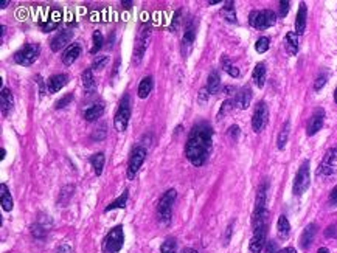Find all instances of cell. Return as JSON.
Returning <instances> with one entry per match:
<instances>
[{"instance_id":"cell-3","label":"cell","mask_w":337,"mask_h":253,"mask_svg":"<svg viewBox=\"0 0 337 253\" xmlns=\"http://www.w3.org/2000/svg\"><path fill=\"white\" fill-rule=\"evenodd\" d=\"M125 242V233H123V227H114L108 234L104 236L101 248L103 253H118Z\"/></svg>"},{"instance_id":"cell-10","label":"cell","mask_w":337,"mask_h":253,"mask_svg":"<svg viewBox=\"0 0 337 253\" xmlns=\"http://www.w3.org/2000/svg\"><path fill=\"white\" fill-rule=\"evenodd\" d=\"M335 171H337V148H331L326 151L320 166L317 170V174L328 177L335 174Z\"/></svg>"},{"instance_id":"cell-58","label":"cell","mask_w":337,"mask_h":253,"mask_svg":"<svg viewBox=\"0 0 337 253\" xmlns=\"http://www.w3.org/2000/svg\"><path fill=\"white\" fill-rule=\"evenodd\" d=\"M123 5H125V8H131L132 2H123Z\"/></svg>"},{"instance_id":"cell-11","label":"cell","mask_w":337,"mask_h":253,"mask_svg":"<svg viewBox=\"0 0 337 253\" xmlns=\"http://www.w3.org/2000/svg\"><path fill=\"white\" fill-rule=\"evenodd\" d=\"M268 120H269L268 106H266L264 101H261V103L257 104L255 111H254V117H252V128H254V131L257 134L261 132L266 128V124H268Z\"/></svg>"},{"instance_id":"cell-40","label":"cell","mask_w":337,"mask_h":253,"mask_svg":"<svg viewBox=\"0 0 337 253\" xmlns=\"http://www.w3.org/2000/svg\"><path fill=\"white\" fill-rule=\"evenodd\" d=\"M233 101L232 100H227V101H224V104L221 106V111H219V114H218V118H222L224 115H227L230 111H232V107H233Z\"/></svg>"},{"instance_id":"cell-7","label":"cell","mask_w":337,"mask_h":253,"mask_svg":"<svg viewBox=\"0 0 337 253\" xmlns=\"http://www.w3.org/2000/svg\"><path fill=\"white\" fill-rule=\"evenodd\" d=\"M39 53H41V47L38 44H27L19 51H16L14 62L19 64V65H24V67L33 65L38 61Z\"/></svg>"},{"instance_id":"cell-44","label":"cell","mask_w":337,"mask_h":253,"mask_svg":"<svg viewBox=\"0 0 337 253\" xmlns=\"http://www.w3.org/2000/svg\"><path fill=\"white\" fill-rule=\"evenodd\" d=\"M181 16H182V10H177V11L174 13L173 24H171V31H173V33H176L177 27H179V24H181Z\"/></svg>"},{"instance_id":"cell-19","label":"cell","mask_w":337,"mask_h":253,"mask_svg":"<svg viewBox=\"0 0 337 253\" xmlns=\"http://www.w3.org/2000/svg\"><path fill=\"white\" fill-rule=\"evenodd\" d=\"M315 233H317V225L315 224L306 225V228L303 230V233H301V236H300V247L308 248L315 238Z\"/></svg>"},{"instance_id":"cell-43","label":"cell","mask_w":337,"mask_h":253,"mask_svg":"<svg viewBox=\"0 0 337 253\" xmlns=\"http://www.w3.org/2000/svg\"><path fill=\"white\" fill-rule=\"evenodd\" d=\"M326 79H328V76H326L325 73L317 76V79H315V82H314V90H315V92H318V90H320V89L326 84Z\"/></svg>"},{"instance_id":"cell-26","label":"cell","mask_w":337,"mask_h":253,"mask_svg":"<svg viewBox=\"0 0 337 253\" xmlns=\"http://www.w3.org/2000/svg\"><path fill=\"white\" fill-rule=\"evenodd\" d=\"M207 89L210 94H218L219 89H221V78H219V73L218 70H211V73L208 76V81H207Z\"/></svg>"},{"instance_id":"cell-38","label":"cell","mask_w":337,"mask_h":253,"mask_svg":"<svg viewBox=\"0 0 337 253\" xmlns=\"http://www.w3.org/2000/svg\"><path fill=\"white\" fill-rule=\"evenodd\" d=\"M162 253H176L177 251V241L174 238H168L162 242L160 245Z\"/></svg>"},{"instance_id":"cell-2","label":"cell","mask_w":337,"mask_h":253,"mask_svg":"<svg viewBox=\"0 0 337 253\" xmlns=\"http://www.w3.org/2000/svg\"><path fill=\"white\" fill-rule=\"evenodd\" d=\"M176 190H168L163 193V196L160 197V201L157 204V218L162 224H170L171 216H173V205L176 201Z\"/></svg>"},{"instance_id":"cell-24","label":"cell","mask_w":337,"mask_h":253,"mask_svg":"<svg viewBox=\"0 0 337 253\" xmlns=\"http://www.w3.org/2000/svg\"><path fill=\"white\" fill-rule=\"evenodd\" d=\"M277 233L280 239H288L291 234V224L286 216H280L277 222Z\"/></svg>"},{"instance_id":"cell-25","label":"cell","mask_w":337,"mask_h":253,"mask_svg":"<svg viewBox=\"0 0 337 253\" xmlns=\"http://www.w3.org/2000/svg\"><path fill=\"white\" fill-rule=\"evenodd\" d=\"M252 79L255 82L257 87H264V82H266V64L264 62H260L255 65L254 68V73H252Z\"/></svg>"},{"instance_id":"cell-20","label":"cell","mask_w":337,"mask_h":253,"mask_svg":"<svg viewBox=\"0 0 337 253\" xmlns=\"http://www.w3.org/2000/svg\"><path fill=\"white\" fill-rule=\"evenodd\" d=\"M252 101V89L250 87H244L239 90V94L236 95L235 104L238 106V109H247L250 106Z\"/></svg>"},{"instance_id":"cell-27","label":"cell","mask_w":337,"mask_h":253,"mask_svg":"<svg viewBox=\"0 0 337 253\" xmlns=\"http://www.w3.org/2000/svg\"><path fill=\"white\" fill-rule=\"evenodd\" d=\"M0 199H2V208L5 211H11L13 210V197H11L10 190L5 184L0 185Z\"/></svg>"},{"instance_id":"cell-52","label":"cell","mask_w":337,"mask_h":253,"mask_svg":"<svg viewBox=\"0 0 337 253\" xmlns=\"http://www.w3.org/2000/svg\"><path fill=\"white\" fill-rule=\"evenodd\" d=\"M56 253H72V247H70L68 244H62L58 247Z\"/></svg>"},{"instance_id":"cell-17","label":"cell","mask_w":337,"mask_h":253,"mask_svg":"<svg viewBox=\"0 0 337 253\" xmlns=\"http://www.w3.org/2000/svg\"><path fill=\"white\" fill-rule=\"evenodd\" d=\"M0 106H2V115L8 117L14 106V98L10 89H2V94H0Z\"/></svg>"},{"instance_id":"cell-28","label":"cell","mask_w":337,"mask_h":253,"mask_svg":"<svg viewBox=\"0 0 337 253\" xmlns=\"http://www.w3.org/2000/svg\"><path fill=\"white\" fill-rule=\"evenodd\" d=\"M194 39H196V25H194L193 21H190L185 27V33H184V45L185 47H191Z\"/></svg>"},{"instance_id":"cell-1","label":"cell","mask_w":337,"mask_h":253,"mask_svg":"<svg viewBox=\"0 0 337 253\" xmlns=\"http://www.w3.org/2000/svg\"><path fill=\"white\" fill-rule=\"evenodd\" d=\"M213 143V129L205 121H201L193 126L185 144V155L190 163L194 166H202L211 151Z\"/></svg>"},{"instance_id":"cell-8","label":"cell","mask_w":337,"mask_h":253,"mask_svg":"<svg viewBox=\"0 0 337 253\" xmlns=\"http://www.w3.org/2000/svg\"><path fill=\"white\" fill-rule=\"evenodd\" d=\"M309 180H311V174H309V160H305L303 163L300 165L297 176L294 179V187H292V193L294 196H301L309 187Z\"/></svg>"},{"instance_id":"cell-41","label":"cell","mask_w":337,"mask_h":253,"mask_svg":"<svg viewBox=\"0 0 337 253\" xmlns=\"http://www.w3.org/2000/svg\"><path fill=\"white\" fill-rule=\"evenodd\" d=\"M106 64H108V56H98L92 64V70H103Z\"/></svg>"},{"instance_id":"cell-45","label":"cell","mask_w":337,"mask_h":253,"mask_svg":"<svg viewBox=\"0 0 337 253\" xmlns=\"http://www.w3.org/2000/svg\"><path fill=\"white\" fill-rule=\"evenodd\" d=\"M106 135H108V128H106V126H100V128L95 131V134L92 135V138H95V140H103Z\"/></svg>"},{"instance_id":"cell-31","label":"cell","mask_w":337,"mask_h":253,"mask_svg":"<svg viewBox=\"0 0 337 253\" xmlns=\"http://www.w3.org/2000/svg\"><path fill=\"white\" fill-rule=\"evenodd\" d=\"M152 86H154L152 76H145L143 79L140 81V84H138V97L140 98H146L151 94Z\"/></svg>"},{"instance_id":"cell-4","label":"cell","mask_w":337,"mask_h":253,"mask_svg":"<svg viewBox=\"0 0 337 253\" xmlns=\"http://www.w3.org/2000/svg\"><path fill=\"white\" fill-rule=\"evenodd\" d=\"M149 38H151V27L146 24L143 25L138 33H137V38H135V45H134V55H132V62L135 65H138L141 62L145 56V51L148 48V44H149Z\"/></svg>"},{"instance_id":"cell-23","label":"cell","mask_w":337,"mask_h":253,"mask_svg":"<svg viewBox=\"0 0 337 253\" xmlns=\"http://www.w3.org/2000/svg\"><path fill=\"white\" fill-rule=\"evenodd\" d=\"M104 114V104L103 103H97V104H92L89 109H86L84 112V118L87 121H95L98 118H101V115Z\"/></svg>"},{"instance_id":"cell-46","label":"cell","mask_w":337,"mask_h":253,"mask_svg":"<svg viewBox=\"0 0 337 253\" xmlns=\"http://www.w3.org/2000/svg\"><path fill=\"white\" fill-rule=\"evenodd\" d=\"M325 236L326 238H337V227L335 225H329L325 230Z\"/></svg>"},{"instance_id":"cell-54","label":"cell","mask_w":337,"mask_h":253,"mask_svg":"<svg viewBox=\"0 0 337 253\" xmlns=\"http://www.w3.org/2000/svg\"><path fill=\"white\" fill-rule=\"evenodd\" d=\"M181 253H198V251L194 250V248H184V250H182Z\"/></svg>"},{"instance_id":"cell-22","label":"cell","mask_w":337,"mask_h":253,"mask_svg":"<svg viewBox=\"0 0 337 253\" xmlns=\"http://www.w3.org/2000/svg\"><path fill=\"white\" fill-rule=\"evenodd\" d=\"M266 199H268V182H263L258 188L257 193V201H255V211H263L266 210Z\"/></svg>"},{"instance_id":"cell-55","label":"cell","mask_w":337,"mask_h":253,"mask_svg":"<svg viewBox=\"0 0 337 253\" xmlns=\"http://www.w3.org/2000/svg\"><path fill=\"white\" fill-rule=\"evenodd\" d=\"M7 5H10V0H4V2L0 4V8L4 10V8H7Z\"/></svg>"},{"instance_id":"cell-16","label":"cell","mask_w":337,"mask_h":253,"mask_svg":"<svg viewBox=\"0 0 337 253\" xmlns=\"http://www.w3.org/2000/svg\"><path fill=\"white\" fill-rule=\"evenodd\" d=\"M81 45L79 44H72L68 48H65V51L62 53V64L64 65H72L81 55Z\"/></svg>"},{"instance_id":"cell-21","label":"cell","mask_w":337,"mask_h":253,"mask_svg":"<svg viewBox=\"0 0 337 253\" xmlns=\"http://www.w3.org/2000/svg\"><path fill=\"white\" fill-rule=\"evenodd\" d=\"M285 48L289 56H295L298 53V34L294 31H289L285 38Z\"/></svg>"},{"instance_id":"cell-12","label":"cell","mask_w":337,"mask_h":253,"mask_svg":"<svg viewBox=\"0 0 337 253\" xmlns=\"http://www.w3.org/2000/svg\"><path fill=\"white\" fill-rule=\"evenodd\" d=\"M73 30L72 28H64V30H59L55 36L51 38L50 41V48L51 51H59L62 50L64 47H67L70 44V41L73 39Z\"/></svg>"},{"instance_id":"cell-29","label":"cell","mask_w":337,"mask_h":253,"mask_svg":"<svg viewBox=\"0 0 337 253\" xmlns=\"http://www.w3.org/2000/svg\"><path fill=\"white\" fill-rule=\"evenodd\" d=\"M289 131H291V123L286 121L285 124H283V128L278 134V138H277V148L278 149H285L288 138H289Z\"/></svg>"},{"instance_id":"cell-49","label":"cell","mask_w":337,"mask_h":253,"mask_svg":"<svg viewBox=\"0 0 337 253\" xmlns=\"http://www.w3.org/2000/svg\"><path fill=\"white\" fill-rule=\"evenodd\" d=\"M238 135H239V128H238V126H232V128L228 129V137L232 140H236Z\"/></svg>"},{"instance_id":"cell-15","label":"cell","mask_w":337,"mask_h":253,"mask_svg":"<svg viewBox=\"0 0 337 253\" xmlns=\"http://www.w3.org/2000/svg\"><path fill=\"white\" fill-rule=\"evenodd\" d=\"M67 82H68V76L65 73L53 75L47 81V92L48 94H56V92H59L64 86H67Z\"/></svg>"},{"instance_id":"cell-32","label":"cell","mask_w":337,"mask_h":253,"mask_svg":"<svg viewBox=\"0 0 337 253\" xmlns=\"http://www.w3.org/2000/svg\"><path fill=\"white\" fill-rule=\"evenodd\" d=\"M128 197H129V191L125 190V191L121 193V196H120L118 199H115V201H114L112 204H109L108 207L104 208V213L112 211V210H115V208H125V207H126V202H128Z\"/></svg>"},{"instance_id":"cell-6","label":"cell","mask_w":337,"mask_h":253,"mask_svg":"<svg viewBox=\"0 0 337 253\" xmlns=\"http://www.w3.org/2000/svg\"><path fill=\"white\" fill-rule=\"evenodd\" d=\"M277 22V14L272 10H261V11H252L249 16V24L250 27L257 30H266L275 25Z\"/></svg>"},{"instance_id":"cell-34","label":"cell","mask_w":337,"mask_h":253,"mask_svg":"<svg viewBox=\"0 0 337 253\" xmlns=\"http://www.w3.org/2000/svg\"><path fill=\"white\" fill-rule=\"evenodd\" d=\"M221 14H222V17H224V19H225L227 22L236 24V13H235L233 2H225V7L222 8Z\"/></svg>"},{"instance_id":"cell-33","label":"cell","mask_w":337,"mask_h":253,"mask_svg":"<svg viewBox=\"0 0 337 253\" xmlns=\"http://www.w3.org/2000/svg\"><path fill=\"white\" fill-rule=\"evenodd\" d=\"M73 191H75V187H73V185H67V187H64V188L61 190V193H59L58 204H59L61 207H65V205L70 202V199H72Z\"/></svg>"},{"instance_id":"cell-53","label":"cell","mask_w":337,"mask_h":253,"mask_svg":"<svg viewBox=\"0 0 337 253\" xmlns=\"http://www.w3.org/2000/svg\"><path fill=\"white\" fill-rule=\"evenodd\" d=\"M278 253H297V251H295V248H294V247H286V248L280 250Z\"/></svg>"},{"instance_id":"cell-37","label":"cell","mask_w":337,"mask_h":253,"mask_svg":"<svg viewBox=\"0 0 337 253\" xmlns=\"http://www.w3.org/2000/svg\"><path fill=\"white\" fill-rule=\"evenodd\" d=\"M221 62H222V68L227 71L230 76H233V78H238L239 76V70L232 62H230V59L227 56H222V61Z\"/></svg>"},{"instance_id":"cell-36","label":"cell","mask_w":337,"mask_h":253,"mask_svg":"<svg viewBox=\"0 0 337 253\" xmlns=\"http://www.w3.org/2000/svg\"><path fill=\"white\" fill-rule=\"evenodd\" d=\"M92 42H94V45H92V48H91V55H95V53H98V51L101 50V47H103V44H104V39H103L101 31H98V30L94 31Z\"/></svg>"},{"instance_id":"cell-13","label":"cell","mask_w":337,"mask_h":253,"mask_svg":"<svg viewBox=\"0 0 337 253\" xmlns=\"http://www.w3.org/2000/svg\"><path fill=\"white\" fill-rule=\"evenodd\" d=\"M325 123V111L322 109V107H318V109H315L308 121V128H306V134L309 137L315 135L318 131L322 129V126Z\"/></svg>"},{"instance_id":"cell-18","label":"cell","mask_w":337,"mask_h":253,"mask_svg":"<svg viewBox=\"0 0 337 253\" xmlns=\"http://www.w3.org/2000/svg\"><path fill=\"white\" fill-rule=\"evenodd\" d=\"M306 16H308V8L306 4L301 2L298 13H297V19H295V31L297 34H303L306 30Z\"/></svg>"},{"instance_id":"cell-59","label":"cell","mask_w":337,"mask_h":253,"mask_svg":"<svg viewBox=\"0 0 337 253\" xmlns=\"http://www.w3.org/2000/svg\"><path fill=\"white\" fill-rule=\"evenodd\" d=\"M334 101L337 103V87H335V90H334Z\"/></svg>"},{"instance_id":"cell-47","label":"cell","mask_w":337,"mask_h":253,"mask_svg":"<svg viewBox=\"0 0 337 253\" xmlns=\"http://www.w3.org/2000/svg\"><path fill=\"white\" fill-rule=\"evenodd\" d=\"M264 253H278L277 251V244L274 241H269L268 244H266V247H264Z\"/></svg>"},{"instance_id":"cell-5","label":"cell","mask_w":337,"mask_h":253,"mask_svg":"<svg viewBox=\"0 0 337 253\" xmlns=\"http://www.w3.org/2000/svg\"><path fill=\"white\" fill-rule=\"evenodd\" d=\"M129 118H131V103H129V95H123V98L120 100L118 104V111L115 114L114 118V126L118 132H125L128 124H129Z\"/></svg>"},{"instance_id":"cell-9","label":"cell","mask_w":337,"mask_h":253,"mask_svg":"<svg viewBox=\"0 0 337 253\" xmlns=\"http://www.w3.org/2000/svg\"><path fill=\"white\" fill-rule=\"evenodd\" d=\"M146 158V148L141 146V144H137V146L131 151V157H129V161H128V179L132 180L138 170L143 165V161Z\"/></svg>"},{"instance_id":"cell-42","label":"cell","mask_w":337,"mask_h":253,"mask_svg":"<svg viewBox=\"0 0 337 253\" xmlns=\"http://www.w3.org/2000/svg\"><path fill=\"white\" fill-rule=\"evenodd\" d=\"M73 100V95L72 94H68V95H65V97H62L61 100H58L56 103H55V109H62V107H65L70 101Z\"/></svg>"},{"instance_id":"cell-14","label":"cell","mask_w":337,"mask_h":253,"mask_svg":"<svg viewBox=\"0 0 337 253\" xmlns=\"http://www.w3.org/2000/svg\"><path fill=\"white\" fill-rule=\"evenodd\" d=\"M266 236H268V227H260L254 230V236L249 244L250 253H261V250L266 247V242H268Z\"/></svg>"},{"instance_id":"cell-35","label":"cell","mask_w":337,"mask_h":253,"mask_svg":"<svg viewBox=\"0 0 337 253\" xmlns=\"http://www.w3.org/2000/svg\"><path fill=\"white\" fill-rule=\"evenodd\" d=\"M81 81H82V86L86 90H92L95 87V78H94V70L92 68H87L84 70V73L81 75Z\"/></svg>"},{"instance_id":"cell-30","label":"cell","mask_w":337,"mask_h":253,"mask_svg":"<svg viewBox=\"0 0 337 253\" xmlns=\"http://www.w3.org/2000/svg\"><path fill=\"white\" fill-rule=\"evenodd\" d=\"M104 161H106V155L103 152H97V154L91 155V165L97 176H101L103 168H104Z\"/></svg>"},{"instance_id":"cell-56","label":"cell","mask_w":337,"mask_h":253,"mask_svg":"<svg viewBox=\"0 0 337 253\" xmlns=\"http://www.w3.org/2000/svg\"><path fill=\"white\" fill-rule=\"evenodd\" d=\"M317 253H329V250L326 248V247H322V248H318V251Z\"/></svg>"},{"instance_id":"cell-48","label":"cell","mask_w":337,"mask_h":253,"mask_svg":"<svg viewBox=\"0 0 337 253\" xmlns=\"http://www.w3.org/2000/svg\"><path fill=\"white\" fill-rule=\"evenodd\" d=\"M289 2H280V16L281 17H285L286 14H288V11H289Z\"/></svg>"},{"instance_id":"cell-50","label":"cell","mask_w":337,"mask_h":253,"mask_svg":"<svg viewBox=\"0 0 337 253\" xmlns=\"http://www.w3.org/2000/svg\"><path fill=\"white\" fill-rule=\"evenodd\" d=\"M208 89H201V92H199V103L201 104H204V103H207L208 101Z\"/></svg>"},{"instance_id":"cell-57","label":"cell","mask_w":337,"mask_h":253,"mask_svg":"<svg viewBox=\"0 0 337 253\" xmlns=\"http://www.w3.org/2000/svg\"><path fill=\"white\" fill-rule=\"evenodd\" d=\"M216 4H219V0H210L208 2V5H216Z\"/></svg>"},{"instance_id":"cell-39","label":"cell","mask_w":337,"mask_h":253,"mask_svg":"<svg viewBox=\"0 0 337 253\" xmlns=\"http://www.w3.org/2000/svg\"><path fill=\"white\" fill-rule=\"evenodd\" d=\"M269 45H271L269 38H266V36H263V38H260V39L257 41V44H255V50H257L258 53H266V51L269 50Z\"/></svg>"},{"instance_id":"cell-51","label":"cell","mask_w":337,"mask_h":253,"mask_svg":"<svg viewBox=\"0 0 337 253\" xmlns=\"http://www.w3.org/2000/svg\"><path fill=\"white\" fill-rule=\"evenodd\" d=\"M329 204L331 205H337V187H334L329 193Z\"/></svg>"}]
</instances>
